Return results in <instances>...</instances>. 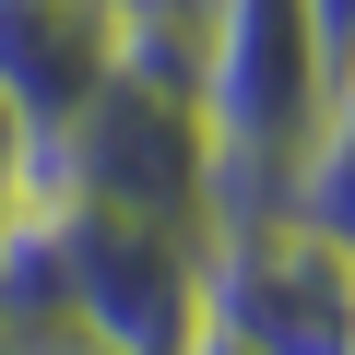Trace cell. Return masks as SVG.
Wrapping results in <instances>:
<instances>
[{
    "instance_id": "1",
    "label": "cell",
    "mask_w": 355,
    "mask_h": 355,
    "mask_svg": "<svg viewBox=\"0 0 355 355\" xmlns=\"http://www.w3.org/2000/svg\"><path fill=\"white\" fill-rule=\"evenodd\" d=\"M36 202L214 225V130H202L190 95H166V83H142V71H107L71 119L36 130Z\"/></svg>"
},
{
    "instance_id": "2",
    "label": "cell",
    "mask_w": 355,
    "mask_h": 355,
    "mask_svg": "<svg viewBox=\"0 0 355 355\" xmlns=\"http://www.w3.org/2000/svg\"><path fill=\"white\" fill-rule=\"evenodd\" d=\"M60 249V308L107 355H190L202 331V237L214 225H154V214H83L36 202Z\"/></svg>"
},
{
    "instance_id": "5",
    "label": "cell",
    "mask_w": 355,
    "mask_h": 355,
    "mask_svg": "<svg viewBox=\"0 0 355 355\" xmlns=\"http://www.w3.org/2000/svg\"><path fill=\"white\" fill-rule=\"evenodd\" d=\"M12 355H107V343H83V331H48V343H12Z\"/></svg>"
},
{
    "instance_id": "6",
    "label": "cell",
    "mask_w": 355,
    "mask_h": 355,
    "mask_svg": "<svg viewBox=\"0 0 355 355\" xmlns=\"http://www.w3.org/2000/svg\"><path fill=\"white\" fill-rule=\"evenodd\" d=\"M190 355H249V343H225V331H214V320H202V331H190Z\"/></svg>"
},
{
    "instance_id": "4",
    "label": "cell",
    "mask_w": 355,
    "mask_h": 355,
    "mask_svg": "<svg viewBox=\"0 0 355 355\" xmlns=\"http://www.w3.org/2000/svg\"><path fill=\"white\" fill-rule=\"evenodd\" d=\"M107 71H119L107 0H0V95L24 107V130L71 119Z\"/></svg>"
},
{
    "instance_id": "3",
    "label": "cell",
    "mask_w": 355,
    "mask_h": 355,
    "mask_svg": "<svg viewBox=\"0 0 355 355\" xmlns=\"http://www.w3.org/2000/svg\"><path fill=\"white\" fill-rule=\"evenodd\" d=\"M202 320L249 355H355V237L249 214L202 237Z\"/></svg>"
}]
</instances>
